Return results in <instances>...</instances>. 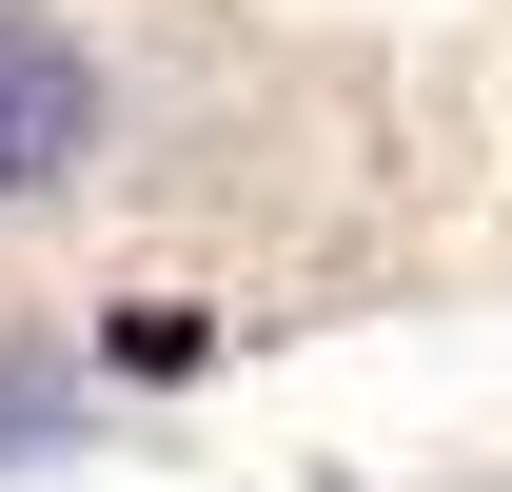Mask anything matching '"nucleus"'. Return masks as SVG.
I'll list each match as a JSON object with an SVG mask.
<instances>
[{"instance_id": "f257e3e1", "label": "nucleus", "mask_w": 512, "mask_h": 492, "mask_svg": "<svg viewBox=\"0 0 512 492\" xmlns=\"http://www.w3.org/2000/svg\"><path fill=\"white\" fill-rule=\"evenodd\" d=\"M79 158H99V60L40 0H0V197H60Z\"/></svg>"}]
</instances>
